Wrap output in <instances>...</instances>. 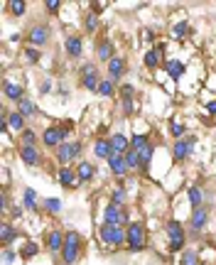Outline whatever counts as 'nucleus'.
Returning a JSON list of instances; mask_svg holds the SVG:
<instances>
[{"mask_svg": "<svg viewBox=\"0 0 216 265\" xmlns=\"http://www.w3.org/2000/svg\"><path fill=\"white\" fill-rule=\"evenodd\" d=\"M8 10H10V15H15V17H22V15L27 13V3H25V0H10V3H8Z\"/></svg>", "mask_w": 216, "mask_h": 265, "instance_id": "nucleus-32", "label": "nucleus"}, {"mask_svg": "<svg viewBox=\"0 0 216 265\" xmlns=\"http://www.w3.org/2000/svg\"><path fill=\"white\" fill-rule=\"evenodd\" d=\"M204 108H206V113H209V115H214V118H216V98H214V101H209Z\"/></svg>", "mask_w": 216, "mask_h": 265, "instance_id": "nucleus-50", "label": "nucleus"}, {"mask_svg": "<svg viewBox=\"0 0 216 265\" xmlns=\"http://www.w3.org/2000/svg\"><path fill=\"white\" fill-rule=\"evenodd\" d=\"M0 209H3V214L10 209V204H8V192H3V196H0Z\"/></svg>", "mask_w": 216, "mask_h": 265, "instance_id": "nucleus-48", "label": "nucleus"}, {"mask_svg": "<svg viewBox=\"0 0 216 265\" xmlns=\"http://www.w3.org/2000/svg\"><path fill=\"white\" fill-rule=\"evenodd\" d=\"M126 248L130 253H140L147 248V231H145V223L143 221H130L126 226Z\"/></svg>", "mask_w": 216, "mask_h": 265, "instance_id": "nucleus-1", "label": "nucleus"}, {"mask_svg": "<svg viewBox=\"0 0 216 265\" xmlns=\"http://www.w3.org/2000/svg\"><path fill=\"white\" fill-rule=\"evenodd\" d=\"M170 135H172L174 140H182L187 138V126H182V123H170Z\"/></svg>", "mask_w": 216, "mask_h": 265, "instance_id": "nucleus-41", "label": "nucleus"}, {"mask_svg": "<svg viewBox=\"0 0 216 265\" xmlns=\"http://www.w3.org/2000/svg\"><path fill=\"white\" fill-rule=\"evenodd\" d=\"M20 145H37V133L27 128L25 133H20Z\"/></svg>", "mask_w": 216, "mask_h": 265, "instance_id": "nucleus-42", "label": "nucleus"}, {"mask_svg": "<svg viewBox=\"0 0 216 265\" xmlns=\"http://www.w3.org/2000/svg\"><path fill=\"white\" fill-rule=\"evenodd\" d=\"M209 211H211L209 204H202V207L192 209V216H189V236L194 238V241L202 238V231L209 226Z\"/></svg>", "mask_w": 216, "mask_h": 265, "instance_id": "nucleus-5", "label": "nucleus"}, {"mask_svg": "<svg viewBox=\"0 0 216 265\" xmlns=\"http://www.w3.org/2000/svg\"><path fill=\"white\" fill-rule=\"evenodd\" d=\"M64 52H67L69 59H79V56L84 54V40L79 35H69L67 42H64Z\"/></svg>", "mask_w": 216, "mask_h": 265, "instance_id": "nucleus-17", "label": "nucleus"}, {"mask_svg": "<svg viewBox=\"0 0 216 265\" xmlns=\"http://www.w3.org/2000/svg\"><path fill=\"white\" fill-rule=\"evenodd\" d=\"M40 91H42V94H49V91H52V84H49V81H44Z\"/></svg>", "mask_w": 216, "mask_h": 265, "instance_id": "nucleus-53", "label": "nucleus"}, {"mask_svg": "<svg viewBox=\"0 0 216 265\" xmlns=\"http://www.w3.org/2000/svg\"><path fill=\"white\" fill-rule=\"evenodd\" d=\"M25 40H27L29 47L40 49L44 44H49V40H52V27H49L47 22H35V25H29Z\"/></svg>", "mask_w": 216, "mask_h": 265, "instance_id": "nucleus-6", "label": "nucleus"}, {"mask_svg": "<svg viewBox=\"0 0 216 265\" xmlns=\"http://www.w3.org/2000/svg\"><path fill=\"white\" fill-rule=\"evenodd\" d=\"M128 71V64H126V59L123 56H113L111 62H108V79H113L115 84L123 79V74Z\"/></svg>", "mask_w": 216, "mask_h": 265, "instance_id": "nucleus-19", "label": "nucleus"}, {"mask_svg": "<svg viewBox=\"0 0 216 265\" xmlns=\"http://www.w3.org/2000/svg\"><path fill=\"white\" fill-rule=\"evenodd\" d=\"M194 145H197V135H187L182 140H174L172 145V160L174 162H187L192 153H194Z\"/></svg>", "mask_w": 216, "mask_h": 265, "instance_id": "nucleus-10", "label": "nucleus"}, {"mask_svg": "<svg viewBox=\"0 0 216 265\" xmlns=\"http://www.w3.org/2000/svg\"><path fill=\"white\" fill-rule=\"evenodd\" d=\"M3 94H5L8 101H13V103H22L25 101V86L13 84V81H3Z\"/></svg>", "mask_w": 216, "mask_h": 265, "instance_id": "nucleus-18", "label": "nucleus"}, {"mask_svg": "<svg viewBox=\"0 0 216 265\" xmlns=\"http://www.w3.org/2000/svg\"><path fill=\"white\" fill-rule=\"evenodd\" d=\"M103 10V3H91V13L94 15H99Z\"/></svg>", "mask_w": 216, "mask_h": 265, "instance_id": "nucleus-51", "label": "nucleus"}, {"mask_svg": "<svg viewBox=\"0 0 216 265\" xmlns=\"http://www.w3.org/2000/svg\"><path fill=\"white\" fill-rule=\"evenodd\" d=\"M15 238H17V228H15L10 221H3L0 223V243H3V248H10V243H13Z\"/></svg>", "mask_w": 216, "mask_h": 265, "instance_id": "nucleus-20", "label": "nucleus"}, {"mask_svg": "<svg viewBox=\"0 0 216 265\" xmlns=\"http://www.w3.org/2000/svg\"><path fill=\"white\" fill-rule=\"evenodd\" d=\"M165 71L170 74V79L179 81V76L184 74V64H182V62H177V59H167V62H165Z\"/></svg>", "mask_w": 216, "mask_h": 265, "instance_id": "nucleus-26", "label": "nucleus"}, {"mask_svg": "<svg viewBox=\"0 0 216 265\" xmlns=\"http://www.w3.org/2000/svg\"><path fill=\"white\" fill-rule=\"evenodd\" d=\"M96 56H99V62H106V64H108L113 56H118L115 54L113 42H111V40H101V42H99V49H96Z\"/></svg>", "mask_w": 216, "mask_h": 265, "instance_id": "nucleus-22", "label": "nucleus"}, {"mask_svg": "<svg viewBox=\"0 0 216 265\" xmlns=\"http://www.w3.org/2000/svg\"><path fill=\"white\" fill-rule=\"evenodd\" d=\"M64 241H67V233H61L59 228H52L49 233H47V251L52 253V255H57V253L64 251Z\"/></svg>", "mask_w": 216, "mask_h": 265, "instance_id": "nucleus-15", "label": "nucleus"}, {"mask_svg": "<svg viewBox=\"0 0 216 265\" xmlns=\"http://www.w3.org/2000/svg\"><path fill=\"white\" fill-rule=\"evenodd\" d=\"M103 223H111V226H128V211L126 207H118V204H108L103 209Z\"/></svg>", "mask_w": 216, "mask_h": 265, "instance_id": "nucleus-11", "label": "nucleus"}, {"mask_svg": "<svg viewBox=\"0 0 216 265\" xmlns=\"http://www.w3.org/2000/svg\"><path fill=\"white\" fill-rule=\"evenodd\" d=\"M187 196H189L192 209H197V207H202V204H204V192H202V187H199V184H189Z\"/></svg>", "mask_w": 216, "mask_h": 265, "instance_id": "nucleus-25", "label": "nucleus"}, {"mask_svg": "<svg viewBox=\"0 0 216 265\" xmlns=\"http://www.w3.org/2000/svg\"><path fill=\"white\" fill-rule=\"evenodd\" d=\"M17 111L22 113L25 118H35V115H37V106H35L29 98H25L22 103H17Z\"/></svg>", "mask_w": 216, "mask_h": 265, "instance_id": "nucleus-33", "label": "nucleus"}, {"mask_svg": "<svg viewBox=\"0 0 216 265\" xmlns=\"http://www.w3.org/2000/svg\"><path fill=\"white\" fill-rule=\"evenodd\" d=\"M143 62H145V67L147 69H158V67H165V44L160 42L155 44L152 49H147L143 56Z\"/></svg>", "mask_w": 216, "mask_h": 265, "instance_id": "nucleus-13", "label": "nucleus"}, {"mask_svg": "<svg viewBox=\"0 0 216 265\" xmlns=\"http://www.w3.org/2000/svg\"><path fill=\"white\" fill-rule=\"evenodd\" d=\"M37 253H40V246H37L35 241H27V243L22 246V251H20V255H22L25 260H29V258H35Z\"/></svg>", "mask_w": 216, "mask_h": 265, "instance_id": "nucleus-37", "label": "nucleus"}, {"mask_svg": "<svg viewBox=\"0 0 216 265\" xmlns=\"http://www.w3.org/2000/svg\"><path fill=\"white\" fill-rule=\"evenodd\" d=\"M81 153H84V145H81L79 140H76V142H69V140H67V142H61L57 148V162L61 167H64V165L72 167V162H76V160L81 157Z\"/></svg>", "mask_w": 216, "mask_h": 265, "instance_id": "nucleus-7", "label": "nucleus"}, {"mask_svg": "<svg viewBox=\"0 0 216 265\" xmlns=\"http://www.w3.org/2000/svg\"><path fill=\"white\" fill-rule=\"evenodd\" d=\"M150 142H152V140H150V135H145V133H143V135H133V138H130V148L140 153L145 145H150Z\"/></svg>", "mask_w": 216, "mask_h": 265, "instance_id": "nucleus-35", "label": "nucleus"}, {"mask_svg": "<svg viewBox=\"0 0 216 265\" xmlns=\"http://www.w3.org/2000/svg\"><path fill=\"white\" fill-rule=\"evenodd\" d=\"M57 182L64 187V189H76V187H81V182L76 177V169L74 167H59L57 169Z\"/></svg>", "mask_w": 216, "mask_h": 265, "instance_id": "nucleus-14", "label": "nucleus"}, {"mask_svg": "<svg viewBox=\"0 0 216 265\" xmlns=\"http://www.w3.org/2000/svg\"><path fill=\"white\" fill-rule=\"evenodd\" d=\"M199 263H202V255H199V251H194V248H184V251H182L179 265H199Z\"/></svg>", "mask_w": 216, "mask_h": 265, "instance_id": "nucleus-29", "label": "nucleus"}, {"mask_svg": "<svg viewBox=\"0 0 216 265\" xmlns=\"http://www.w3.org/2000/svg\"><path fill=\"white\" fill-rule=\"evenodd\" d=\"M108 140H111V148H113L115 155H126L130 150V140L126 138L123 133H113Z\"/></svg>", "mask_w": 216, "mask_h": 265, "instance_id": "nucleus-23", "label": "nucleus"}, {"mask_svg": "<svg viewBox=\"0 0 216 265\" xmlns=\"http://www.w3.org/2000/svg\"><path fill=\"white\" fill-rule=\"evenodd\" d=\"M67 138H69V130H67V128H61V123H52V126L44 128L42 145H44V148H49V150H57L61 142H67Z\"/></svg>", "mask_w": 216, "mask_h": 265, "instance_id": "nucleus-8", "label": "nucleus"}, {"mask_svg": "<svg viewBox=\"0 0 216 265\" xmlns=\"http://www.w3.org/2000/svg\"><path fill=\"white\" fill-rule=\"evenodd\" d=\"M111 204L126 207V189H123V184H118V187L113 189V194H111Z\"/></svg>", "mask_w": 216, "mask_h": 265, "instance_id": "nucleus-40", "label": "nucleus"}, {"mask_svg": "<svg viewBox=\"0 0 216 265\" xmlns=\"http://www.w3.org/2000/svg\"><path fill=\"white\" fill-rule=\"evenodd\" d=\"M84 30H86L88 35H94V32L99 30V15H94V13L84 15Z\"/></svg>", "mask_w": 216, "mask_h": 265, "instance_id": "nucleus-34", "label": "nucleus"}, {"mask_svg": "<svg viewBox=\"0 0 216 265\" xmlns=\"http://www.w3.org/2000/svg\"><path fill=\"white\" fill-rule=\"evenodd\" d=\"M20 160L27 165V167H37V165H42V153H40V148L37 145H20Z\"/></svg>", "mask_w": 216, "mask_h": 265, "instance_id": "nucleus-12", "label": "nucleus"}, {"mask_svg": "<svg viewBox=\"0 0 216 265\" xmlns=\"http://www.w3.org/2000/svg\"><path fill=\"white\" fill-rule=\"evenodd\" d=\"M84 251V238L76 231H67V241H64V251H61V263L64 265H74L81 258Z\"/></svg>", "mask_w": 216, "mask_h": 265, "instance_id": "nucleus-2", "label": "nucleus"}, {"mask_svg": "<svg viewBox=\"0 0 216 265\" xmlns=\"http://www.w3.org/2000/svg\"><path fill=\"white\" fill-rule=\"evenodd\" d=\"M44 8H47V13H49V15H57L59 8H61V3H59V0H47V3H44Z\"/></svg>", "mask_w": 216, "mask_h": 265, "instance_id": "nucleus-47", "label": "nucleus"}, {"mask_svg": "<svg viewBox=\"0 0 216 265\" xmlns=\"http://www.w3.org/2000/svg\"><path fill=\"white\" fill-rule=\"evenodd\" d=\"M99 94H101L103 98H111L115 94V81L113 79H103L101 86H99Z\"/></svg>", "mask_w": 216, "mask_h": 265, "instance_id": "nucleus-36", "label": "nucleus"}, {"mask_svg": "<svg viewBox=\"0 0 216 265\" xmlns=\"http://www.w3.org/2000/svg\"><path fill=\"white\" fill-rule=\"evenodd\" d=\"M25 121H27V118L20 111H13L10 118H8V123H10V128H13L15 133H25V130H27V123H25Z\"/></svg>", "mask_w": 216, "mask_h": 265, "instance_id": "nucleus-27", "label": "nucleus"}, {"mask_svg": "<svg viewBox=\"0 0 216 265\" xmlns=\"http://www.w3.org/2000/svg\"><path fill=\"white\" fill-rule=\"evenodd\" d=\"M126 228L123 226H111V223H101L99 226V238H101L103 246H108V248H120V246H126Z\"/></svg>", "mask_w": 216, "mask_h": 265, "instance_id": "nucleus-3", "label": "nucleus"}, {"mask_svg": "<svg viewBox=\"0 0 216 265\" xmlns=\"http://www.w3.org/2000/svg\"><path fill=\"white\" fill-rule=\"evenodd\" d=\"M108 169L113 172L115 177H118V184H123V180L128 177V165H126V157L123 155H113L111 160H108Z\"/></svg>", "mask_w": 216, "mask_h": 265, "instance_id": "nucleus-16", "label": "nucleus"}, {"mask_svg": "<svg viewBox=\"0 0 216 265\" xmlns=\"http://www.w3.org/2000/svg\"><path fill=\"white\" fill-rule=\"evenodd\" d=\"M59 265H64V263H59Z\"/></svg>", "mask_w": 216, "mask_h": 265, "instance_id": "nucleus-55", "label": "nucleus"}, {"mask_svg": "<svg viewBox=\"0 0 216 265\" xmlns=\"http://www.w3.org/2000/svg\"><path fill=\"white\" fill-rule=\"evenodd\" d=\"M22 207L29 211L37 209V192H35V189H25V192H22Z\"/></svg>", "mask_w": 216, "mask_h": 265, "instance_id": "nucleus-31", "label": "nucleus"}, {"mask_svg": "<svg viewBox=\"0 0 216 265\" xmlns=\"http://www.w3.org/2000/svg\"><path fill=\"white\" fill-rule=\"evenodd\" d=\"M152 153H155V142H150V145H145L143 150H140V162H143V169L140 172H147V167H150V160H152Z\"/></svg>", "mask_w": 216, "mask_h": 265, "instance_id": "nucleus-30", "label": "nucleus"}, {"mask_svg": "<svg viewBox=\"0 0 216 265\" xmlns=\"http://www.w3.org/2000/svg\"><path fill=\"white\" fill-rule=\"evenodd\" d=\"M101 71L96 64H84L81 69H79V86L81 89H86V91H99V86H101Z\"/></svg>", "mask_w": 216, "mask_h": 265, "instance_id": "nucleus-9", "label": "nucleus"}, {"mask_svg": "<svg viewBox=\"0 0 216 265\" xmlns=\"http://www.w3.org/2000/svg\"><path fill=\"white\" fill-rule=\"evenodd\" d=\"M199 265H209V263H199Z\"/></svg>", "mask_w": 216, "mask_h": 265, "instance_id": "nucleus-54", "label": "nucleus"}, {"mask_svg": "<svg viewBox=\"0 0 216 265\" xmlns=\"http://www.w3.org/2000/svg\"><path fill=\"white\" fill-rule=\"evenodd\" d=\"M94 155L96 157H101V160H111L113 157V148H111V140L106 138H96V142H94Z\"/></svg>", "mask_w": 216, "mask_h": 265, "instance_id": "nucleus-21", "label": "nucleus"}, {"mask_svg": "<svg viewBox=\"0 0 216 265\" xmlns=\"http://www.w3.org/2000/svg\"><path fill=\"white\" fill-rule=\"evenodd\" d=\"M10 214H13L15 219H20V216H22V214H25V207H20V204H15L13 209H10Z\"/></svg>", "mask_w": 216, "mask_h": 265, "instance_id": "nucleus-49", "label": "nucleus"}, {"mask_svg": "<svg viewBox=\"0 0 216 265\" xmlns=\"http://www.w3.org/2000/svg\"><path fill=\"white\" fill-rule=\"evenodd\" d=\"M123 157H126V165H128L130 172H140V169H143V162H140V155H138V150H133V148H130Z\"/></svg>", "mask_w": 216, "mask_h": 265, "instance_id": "nucleus-28", "label": "nucleus"}, {"mask_svg": "<svg viewBox=\"0 0 216 265\" xmlns=\"http://www.w3.org/2000/svg\"><path fill=\"white\" fill-rule=\"evenodd\" d=\"M25 56H27L29 64H37L40 59H42V54H40V49H35V47H25Z\"/></svg>", "mask_w": 216, "mask_h": 265, "instance_id": "nucleus-44", "label": "nucleus"}, {"mask_svg": "<svg viewBox=\"0 0 216 265\" xmlns=\"http://www.w3.org/2000/svg\"><path fill=\"white\" fill-rule=\"evenodd\" d=\"M189 32H192V27H189L187 22H177V25H172V35L177 37V40H182V37H187Z\"/></svg>", "mask_w": 216, "mask_h": 265, "instance_id": "nucleus-43", "label": "nucleus"}, {"mask_svg": "<svg viewBox=\"0 0 216 265\" xmlns=\"http://www.w3.org/2000/svg\"><path fill=\"white\" fill-rule=\"evenodd\" d=\"M13 260H17V253H15L13 248H3V263L10 265Z\"/></svg>", "mask_w": 216, "mask_h": 265, "instance_id": "nucleus-46", "label": "nucleus"}, {"mask_svg": "<svg viewBox=\"0 0 216 265\" xmlns=\"http://www.w3.org/2000/svg\"><path fill=\"white\" fill-rule=\"evenodd\" d=\"M165 233H167V248L170 253L174 251H184V243H187V231L179 221H167L165 223Z\"/></svg>", "mask_w": 216, "mask_h": 265, "instance_id": "nucleus-4", "label": "nucleus"}, {"mask_svg": "<svg viewBox=\"0 0 216 265\" xmlns=\"http://www.w3.org/2000/svg\"><path fill=\"white\" fill-rule=\"evenodd\" d=\"M76 177H79V182H81V184H88V182L96 177V169H94V165H91V162H84V160H81V162L76 165Z\"/></svg>", "mask_w": 216, "mask_h": 265, "instance_id": "nucleus-24", "label": "nucleus"}, {"mask_svg": "<svg viewBox=\"0 0 216 265\" xmlns=\"http://www.w3.org/2000/svg\"><path fill=\"white\" fill-rule=\"evenodd\" d=\"M118 91H120V98H135V86L133 84H120Z\"/></svg>", "mask_w": 216, "mask_h": 265, "instance_id": "nucleus-45", "label": "nucleus"}, {"mask_svg": "<svg viewBox=\"0 0 216 265\" xmlns=\"http://www.w3.org/2000/svg\"><path fill=\"white\" fill-rule=\"evenodd\" d=\"M44 211L47 214H52V216H57L59 211H61V199H44Z\"/></svg>", "mask_w": 216, "mask_h": 265, "instance_id": "nucleus-38", "label": "nucleus"}, {"mask_svg": "<svg viewBox=\"0 0 216 265\" xmlns=\"http://www.w3.org/2000/svg\"><path fill=\"white\" fill-rule=\"evenodd\" d=\"M120 111H123V115H135V111H138L135 98H120Z\"/></svg>", "mask_w": 216, "mask_h": 265, "instance_id": "nucleus-39", "label": "nucleus"}, {"mask_svg": "<svg viewBox=\"0 0 216 265\" xmlns=\"http://www.w3.org/2000/svg\"><path fill=\"white\" fill-rule=\"evenodd\" d=\"M145 40L152 42V40H155V32H152V30H145Z\"/></svg>", "mask_w": 216, "mask_h": 265, "instance_id": "nucleus-52", "label": "nucleus"}]
</instances>
